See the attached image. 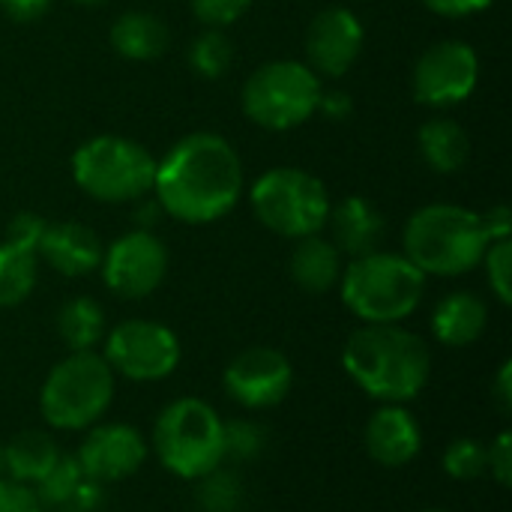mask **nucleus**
<instances>
[{"instance_id": "nucleus-1", "label": "nucleus", "mask_w": 512, "mask_h": 512, "mask_svg": "<svg viewBox=\"0 0 512 512\" xmlns=\"http://www.w3.org/2000/svg\"><path fill=\"white\" fill-rule=\"evenodd\" d=\"M153 192L162 213L186 225L216 222L240 201V156L222 135L192 132L180 138L162 162H156Z\"/></svg>"}, {"instance_id": "nucleus-2", "label": "nucleus", "mask_w": 512, "mask_h": 512, "mask_svg": "<svg viewBox=\"0 0 512 512\" xmlns=\"http://www.w3.org/2000/svg\"><path fill=\"white\" fill-rule=\"evenodd\" d=\"M342 366L369 399L405 405L423 393L432 357L417 333L399 324H366L348 336Z\"/></svg>"}, {"instance_id": "nucleus-3", "label": "nucleus", "mask_w": 512, "mask_h": 512, "mask_svg": "<svg viewBox=\"0 0 512 512\" xmlns=\"http://www.w3.org/2000/svg\"><path fill=\"white\" fill-rule=\"evenodd\" d=\"M402 240L405 258L426 276H462L474 270L492 243L483 216L459 204H429L417 210Z\"/></svg>"}, {"instance_id": "nucleus-4", "label": "nucleus", "mask_w": 512, "mask_h": 512, "mask_svg": "<svg viewBox=\"0 0 512 512\" xmlns=\"http://www.w3.org/2000/svg\"><path fill=\"white\" fill-rule=\"evenodd\" d=\"M342 303L366 324H399L423 300L426 273L405 255L369 252L354 258L339 279Z\"/></svg>"}, {"instance_id": "nucleus-5", "label": "nucleus", "mask_w": 512, "mask_h": 512, "mask_svg": "<svg viewBox=\"0 0 512 512\" xmlns=\"http://www.w3.org/2000/svg\"><path fill=\"white\" fill-rule=\"evenodd\" d=\"M114 399V372L93 351H72L60 360L39 393V411L48 426L81 432L96 426Z\"/></svg>"}, {"instance_id": "nucleus-6", "label": "nucleus", "mask_w": 512, "mask_h": 512, "mask_svg": "<svg viewBox=\"0 0 512 512\" xmlns=\"http://www.w3.org/2000/svg\"><path fill=\"white\" fill-rule=\"evenodd\" d=\"M153 450L168 474L201 480L225 462L222 417L201 399H177L153 426Z\"/></svg>"}, {"instance_id": "nucleus-7", "label": "nucleus", "mask_w": 512, "mask_h": 512, "mask_svg": "<svg viewBox=\"0 0 512 512\" xmlns=\"http://www.w3.org/2000/svg\"><path fill=\"white\" fill-rule=\"evenodd\" d=\"M72 177L90 198L126 204L153 189L156 159L132 138L96 135L72 153Z\"/></svg>"}, {"instance_id": "nucleus-8", "label": "nucleus", "mask_w": 512, "mask_h": 512, "mask_svg": "<svg viewBox=\"0 0 512 512\" xmlns=\"http://www.w3.org/2000/svg\"><path fill=\"white\" fill-rule=\"evenodd\" d=\"M249 198L258 222L288 240L321 234L330 216L327 186L303 168H273L261 174Z\"/></svg>"}, {"instance_id": "nucleus-9", "label": "nucleus", "mask_w": 512, "mask_h": 512, "mask_svg": "<svg viewBox=\"0 0 512 512\" xmlns=\"http://www.w3.org/2000/svg\"><path fill=\"white\" fill-rule=\"evenodd\" d=\"M321 93V81L306 63L273 60L258 66L243 84V111L252 123L285 132L318 111Z\"/></svg>"}, {"instance_id": "nucleus-10", "label": "nucleus", "mask_w": 512, "mask_h": 512, "mask_svg": "<svg viewBox=\"0 0 512 512\" xmlns=\"http://www.w3.org/2000/svg\"><path fill=\"white\" fill-rule=\"evenodd\" d=\"M105 363L138 384L165 381L180 366V339L159 321L132 318L105 336Z\"/></svg>"}, {"instance_id": "nucleus-11", "label": "nucleus", "mask_w": 512, "mask_h": 512, "mask_svg": "<svg viewBox=\"0 0 512 512\" xmlns=\"http://www.w3.org/2000/svg\"><path fill=\"white\" fill-rule=\"evenodd\" d=\"M480 81V57L462 39H447L426 48L414 66V96L429 108L465 102Z\"/></svg>"}, {"instance_id": "nucleus-12", "label": "nucleus", "mask_w": 512, "mask_h": 512, "mask_svg": "<svg viewBox=\"0 0 512 512\" xmlns=\"http://www.w3.org/2000/svg\"><path fill=\"white\" fill-rule=\"evenodd\" d=\"M102 279L123 300L150 297L168 273V249L150 231H129L102 255Z\"/></svg>"}, {"instance_id": "nucleus-13", "label": "nucleus", "mask_w": 512, "mask_h": 512, "mask_svg": "<svg viewBox=\"0 0 512 512\" xmlns=\"http://www.w3.org/2000/svg\"><path fill=\"white\" fill-rule=\"evenodd\" d=\"M222 384L237 405L249 411H267L285 402L291 393L294 369L276 348H249L228 363Z\"/></svg>"}, {"instance_id": "nucleus-14", "label": "nucleus", "mask_w": 512, "mask_h": 512, "mask_svg": "<svg viewBox=\"0 0 512 512\" xmlns=\"http://www.w3.org/2000/svg\"><path fill=\"white\" fill-rule=\"evenodd\" d=\"M75 459H78L84 477L108 486V483H120V480L132 477L144 465L147 441L141 438L138 429L126 426V423H102V426L96 423V426H90Z\"/></svg>"}, {"instance_id": "nucleus-15", "label": "nucleus", "mask_w": 512, "mask_h": 512, "mask_svg": "<svg viewBox=\"0 0 512 512\" xmlns=\"http://www.w3.org/2000/svg\"><path fill=\"white\" fill-rule=\"evenodd\" d=\"M366 42L360 18L345 9V6H330L321 9L309 30H306V54H309V69L318 75L339 78L345 75L354 60L360 57Z\"/></svg>"}, {"instance_id": "nucleus-16", "label": "nucleus", "mask_w": 512, "mask_h": 512, "mask_svg": "<svg viewBox=\"0 0 512 512\" xmlns=\"http://www.w3.org/2000/svg\"><path fill=\"white\" fill-rule=\"evenodd\" d=\"M423 450V432L402 405H384L366 423V453L384 468H405Z\"/></svg>"}, {"instance_id": "nucleus-17", "label": "nucleus", "mask_w": 512, "mask_h": 512, "mask_svg": "<svg viewBox=\"0 0 512 512\" xmlns=\"http://www.w3.org/2000/svg\"><path fill=\"white\" fill-rule=\"evenodd\" d=\"M36 255L45 258V264H51L57 273L63 276H87L102 264V240L96 237V231H90L81 222H57V225H45V234L39 240Z\"/></svg>"}, {"instance_id": "nucleus-18", "label": "nucleus", "mask_w": 512, "mask_h": 512, "mask_svg": "<svg viewBox=\"0 0 512 512\" xmlns=\"http://www.w3.org/2000/svg\"><path fill=\"white\" fill-rule=\"evenodd\" d=\"M327 222L333 228V246L351 258H363L369 252H378V246L384 240L381 210L360 195H351V198L339 201L336 207H330Z\"/></svg>"}, {"instance_id": "nucleus-19", "label": "nucleus", "mask_w": 512, "mask_h": 512, "mask_svg": "<svg viewBox=\"0 0 512 512\" xmlns=\"http://www.w3.org/2000/svg\"><path fill=\"white\" fill-rule=\"evenodd\" d=\"M486 324H489L486 303L477 294H468V291H456V294L444 297L435 306V315H432V333L447 348L474 345L483 336Z\"/></svg>"}, {"instance_id": "nucleus-20", "label": "nucleus", "mask_w": 512, "mask_h": 512, "mask_svg": "<svg viewBox=\"0 0 512 512\" xmlns=\"http://www.w3.org/2000/svg\"><path fill=\"white\" fill-rule=\"evenodd\" d=\"M291 279L309 294H327L342 279V252L321 234L300 237L291 252Z\"/></svg>"}, {"instance_id": "nucleus-21", "label": "nucleus", "mask_w": 512, "mask_h": 512, "mask_svg": "<svg viewBox=\"0 0 512 512\" xmlns=\"http://www.w3.org/2000/svg\"><path fill=\"white\" fill-rule=\"evenodd\" d=\"M111 45L126 60H156L168 48V27L150 12H123L111 27Z\"/></svg>"}, {"instance_id": "nucleus-22", "label": "nucleus", "mask_w": 512, "mask_h": 512, "mask_svg": "<svg viewBox=\"0 0 512 512\" xmlns=\"http://www.w3.org/2000/svg\"><path fill=\"white\" fill-rule=\"evenodd\" d=\"M417 144H420L423 159L441 174L459 171L471 153L468 132L456 120H447V117H435V120L423 123L417 132Z\"/></svg>"}, {"instance_id": "nucleus-23", "label": "nucleus", "mask_w": 512, "mask_h": 512, "mask_svg": "<svg viewBox=\"0 0 512 512\" xmlns=\"http://www.w3.org/2000/svg\"><path fill=\"white\" fill-rule=\"evenodd\" d=\"M3 453H6V480L24 483V486H36L60 459L57 444L42 432L15 435L3 447Z\"/></svg>"}, {"instance_id": "nucleus-24", "label": "nucleus", "mask_w": 512, "mask_h": 512, "mask_svg": "<svg viewBox=\"0 0 512 512\" xmlns=\"http://www.w3.org/2000/svg\"><path fill=\"white\" fill-rule=\"evenodd\" d=\"M57 333L69 351H93L105 339V312L90 297H72L57 312Z\"/></svg>"}, {"instance_id": "nucleus-25", "label": "nucleus", "mask_w": 512, "mask_h": 512, "mask_svg": "<svg viewBox=\"0 0 512 512\" xmlns=\"http://www.w3.org/2000/svg\"><path fill=\"white\" fill-rule=\"evenodd\" d=\"M36 285V252L3 243L0 246V309L18 306Z\"/></svg>"}, {"instance_id": "nucleus-26", "label": "nucleus", "mask_w": 512, "mask_h": 512, "mask_svg": "<svg viewBox=\"0 0 512 512\" xmlns=\"http://www.w3.org/2000/svg\"><path fill=\"white\" fill-rule=\"evenodd\" d=\"M231 60H234V45H231V39L219 27L204 30L189 45V66L201 78H219L222 72H228Z\"/></svg>"}, {"instance_id": "nucleus-27", "label": "nucleus", "mask_w": 512, "mask_h": 512, "mask_svg": "<svg viewBox=\"0 0 512 512\" xmlns=\"http://www.w3.org/2000/svg\"><path fill=\"white\" fill-rule=\"evenodd\" d=\"M84 483V471L78 465L75 456H60L57 465L36 483V498L42 504V510H60L69 495Z\"/></svg>"}, {"instance_id": "nucleus-28", "label": "nucleus", "mask_w": 512, "mask_h": 512, "mask_svg": "<svg viewBox=\"0 0 512 512\" xmlns=\"http://www.w3.org/2000/svg\"><path fill=\"white\" fill-rule=\"evenodd\" d=\"M201 483L198 486V507L204 512H237L240 510V501H243V486L237 480V474L225 471L222 465L216 471H210L207 477L195 480Z\"/></svg>"}, {"instance_id": "nucleus-29", "label": "nucleus", "mask_w": 512, "mask_h": 512, "mask_svg": "<svg viewBox=\"0 0 512 512\" xmlns=\"http://www.w3.org/2000/svg\"><path fill=\"white\" fill-rule=\"evenodd\" d=\"M486 459H489V447L483 441L456 438L444 450V471H447V477H453L459 483H471L486 474Z\"/></svg>"}, {"instance_id": "nucleus-30", "label": "nucleus", "mask_w": 512, "mask_h": 512, "mask_svg": "<svg viewBox=\"0 0 512 512\" xmlns=\"http://www.w3.org/2000/svg\"><path fill=\"white\" fill-rule=\"evenodd\" d=\"M267 444V435L258 423L252 420H228L222 423V450H225V459H234V462H246V459H255L261 456Z\"/></svg>"}, {"instance_id": "nucleus-31", "label": "nucleus", "mask_w": 512, "mask_h": 512, "mask_svg": "<svg viewBox=\"0 0 512 512\" xmlns=\"http://www.w3.org/2000/svg\"><path fill=\"white\" fill-rule=\"evenodd\" d=\"M480 264H486V273H489V285H492V291H495V297L504 303V306H510L512 303V240H495V243H489V249H486V255H483V261Z\"/></svg>"}, {"instance_id": "nucleus-32", "label": "nucleus", "mask_w": 512, "mask_h": 512, "mask_svg": "<svg viewBox=\"0 0 512 512\" xmlns=\"http://www.w3.org/2000/svg\"><path fill=\"white\" fill-rule=\"evenodd\" d=\"M252 0H192V12L198 21L210 27H228L246 15Z\"/></svg>"}, {"instance_id": "nucleus-33", "label": "nucleus", "mask_w": 512, "mask_h": 512, "mask_svg": "<svg viewBox=\"0 0 512 512\" xmlns=\"http://www.w3.org/2000/svg\"><path fill=\"white\" fill-rule=\"evenodd\" d=\"M45 219L42 216H36V213H18L12 222H9V228H6V243H12V246H21V249H27V252H36L39 249V240H42V234H45Z\"/></svg>"}, {"instance_id": "nucleus-34", "label": "nucleus", "mask_w": 512, "mask_h": 512, "mask_svg": "<svg viewBox=\"0 0 512 512\" xmlns=\"http://www.w3.org/2000/svg\"><path fill=\"white\" fill-rule=\"evenodd\" d=\"M0 512H45L36 489L15 483V480H0Z\"/></svg>"}, {"instance_id": "nucleus-35", "label": "nucleus", "mask_w": 512, "mask_h": 512, "mask_svg": "<svg viewBox=\"0 0 512 512\" xmlns=\"http://www.w3.org/2000/svg\"><path fill=\"white\" fill-rule=\"evenodd\" d=\"M486 471L498 480V486L510 489V483H512V435L510 432H501V435L495 438V444H489Z\"/></svg>"}, {"instance_id": "nucleus-36", "label": "nucleus", "mask_w": 512, "mask_h": 512, "mask_svg": "<svg viewBox=\"0 0 512 512\" xmlns=\"http://www.w3.org/2000/svg\"><path fill=\"white\" fill-rule=\"evenodd\" d=\"M105 507V492H102V483L84 477V483L69 495V501L60 507L57 512H99Z\"/></svg>"}, {"instance_id": "nucleus-37", "label": "nucleus", "mask_w": 512, "mask_h": 512, "mask_svg": "<svg viewBox=\"0 0 512 512\" xmlns=\"http://www.w3.org/2000/svg\"><path fill=\"white\" fill-rule=\"evenodd\" d=\"M51 9V0H0V12L15 24H33Z\"/></svg>"}, {"instance_id": "nucleus-38", "label": "nucleus", "mask_w": 512, "mask_h": 512, "mask_svg": "<svg viewBox=\"0 0 512 512\" xmlns=\"http://www.w3.org/2000/svg\"><path fill=\"white\" fill-rule=\"evenodd\" d=\"M426 6L435 15H444V18H465V15L489 9L492 0H426Z\"/></svg>"}, {"instance_id": "nucleus-39", "label": "nucleus", "mask_w": 512, "mask_h": 512, "mask_svg": "<svg viewBox=\"0 0 512 512\" xmlns=\"http://www.w3.org/2000/svg\"><path fill=\"white\" fill-rule=\"evenodd\" d=\"M480 216H483V228H486L492 243L495 240H507L512 234V210L507 204H498V207H492V210H486Z\"/></svg>"}, {"instance_id": "nucleus-40", "label": "nucleus", "mask_w": 512, "mask_h": 512, "mask_svg": "<svg viewBox=\"0 0 512 512\" xmlns=\"http://www.w3.org/2000/svg\"><path fill=\"white\" fill-rule=\"evenodd\" d=\"M318 111H324L330 120H345V117L354 111V105H351V96H348V93L333 90V93H321V99H318Z\"/></svg>"}, {"instance_id": "nucleus-41", "label": "nucleus", "mask_w": 512, "mask_h": 512, "mask_svg": "<svg viewBox=\"0 0 512 512\" xmlns=\"http://www.w3.org/2000/svg\"><path fill=\"white\" fill-rule=\"evenodd\" d=\"M495 402L501 405V411H504V414H510L512 411V363L510 360L501 366V372H498V378H495Z\"/></svg>"}, {"instance_id": "nucleus-42", "label": "nucleus", "mask_w": 512, "mask_h": 512, "mask_svg": "<svg viewBox=\"0 0 512 512\" xmlns=\"http://www.w3.org/2000/svg\"><path fill=\"white\" fill-rule=\"evenodd\" d=\"M159 213H162V207H159V201H156V204H147V207H141V213H138V216H141V225H144L141 231H147L150 225H156V219H159Z\"/></svg>"}, {"instance_id": "nucleus-43", "label": "nucleus", "mask_w": 512, "mask_h": 512, "mask_svg": "<svg viewBox=\"0 0 512 512\" xmlns=\"http://www.w3.org/2000/svg\"><path fill=\"white\" fill-rule=\"evenodd\" d=\"M0 480H6V453H3V444H0Z\"/></svg>"}, {"instance_id": "nucleus-44", "label": "nucleus", "mask_w": 512, "mask_h": 512, "mask_svg": "<svg viewBox=\"0 0 512 512\" xmlns=\"http://www.w3.org/2000/svg\"><path fill=\"white\" fill-rule=\"evenodd\" d=\"M72 3H81V6H99V3H105V0H72Z\"/></svg>"}, {"instance_id": "nucleus-45", "label": "nucleus", "mask_w": 512, "mask_h": 512, "mask_svg": "<svg viewBox=\"0 0 512 512\" xmlns=\"http://www.w3.org/2000/svg\"><path fill=\"white\" fill-rule=\"evenodd\" d=\"M426 512H444V510H426Z\"/></svg>"}]
</instances>
